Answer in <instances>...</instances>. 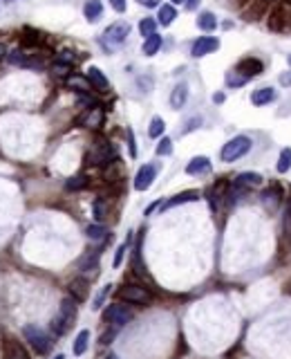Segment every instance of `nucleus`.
Returning a JSON list of instances; mask_svg holds the SVG:
<instances>
[{
    "mask_svg": "<svg viewBox=\"0 0 291 359\" xmlns=\"http://www.w3.org/2000/svg\"><path fill=\"white\" fill-rule=\"evenodd\" d=\"M76 303H79V301L72 299V296H65V299L61 301L59 314L52 321L54 335H65V332H70V328L74 326V321H76Z\"/></svg>",
    "mask_w": 291,
    "mask_h": 359,
    "instance_id": "f257e3e1",
    "label": "nucleus"
},
{
    "mask_svg": "<svg viewBox=\"0 0 291 359\" xmlns=\"http://www.w3.org/2000/svg\"><path fill=\"white\" fill-rule=\"evenodd\" d=\"M249 150H251V139H249L247 135H237V137L228 139L224 146H222L220 157H222V162L228 164V162H235V159L244 157Z\"/></svg>",
    "mask_w": 291,
    "mask_h": 359,
    "instance_id": "f03ea898",
    "label": "nucleus"
},
{
    "mask_svg": "<svg viewBox=\"0 0 291 359\" xmlns=\"http://www.w3.org/2000/svg\"><path fill=\"white\" fill-rule=\"evenodd\" d=\"M85 159H87V164H94V166H106V164H110L112 159H114V148H112L110 144L106 142V139L96 137L94 142H92V148L87 150Z\"/></svg>",
    "mask_w": 291,
    "mask_h": 359,
    "instance_id": "7ed1b4c3",
    "label": "nucleus"
},
{
    "mask_svg": "<svg viewBox=\"0 0 291 359\" xmlns=\"http://www.w3.org/2000/svg\"><path fill=\"white\" fill-rule=\"evenodd\" d=\"M25 339H27V343L34 348L38 355H47V352L52 350V341L50 339V335L43 330V328H38V326H25Z\"/></svg>",
    "mask_w": 291,
    "mask_h": 359,
    "instance_id": "20e7f679",
    "label": "nucleus"
},
{
    "mask_svg": "<svg viewBox=\"0 0 291 359\" xmlns=\"http://www.w3.org/2000/svg\"><path fill=\"white\" fill-rule=\"evenodd\" d=\"M117 296L121 301H126V303H137V305H146V303H150V299H153L148 290L141 288V285H137V283L123 285V288L117 292Z\"/></svg>",
    "mask_w": 291,
    "mask_h": 359,
    "instance_id": "39448f33",
    "label": "nucleus"
},
{
    "mask_svg": "<svg viewBox=\"0 0 291 359\" xmlns=\"http://www.w3.org/2000/svg\"><path fill=\"white\" fill-rule=\"evenodd\" d=\"M128 34H130V25L128 23H114V25H110V27L106 29V32H103L101 43L106 45L108 50H114L128 38Z\"/></svg>",
    "mask_w": 291,
    "mask_h": 359,
    "instance_id": "423d86ee",
    "label": "nucleus"
},
{
    "mask_svg": "<svg viewBox=\"0 0 291 359\" xmlns=\"http://www.w3.org/2000/svg\"><path fill=\"white\" fill-rule=\"evenodd\" d=\"M103 319L108 324H112L114 328H123L126 324L132 321V312H130L126 305H110L106 312H103Z\"/></svg>",
    "mask_w": 291,
    "mask_h": 359,
    "instance_id": "0eeeda50",
    "label": "nucleus"
},
{
    "mask_svg": "<svg viewBox=\"0 0 291 359\" xmlns=\"http://www.w3.org/2000/svg\"><path fill=\"white\" fill-rule=\"evenodd\" d=\"M157 171H159L157 164H146V166H141V169L137 171V175H134V189H137V191L150 189V184H153L155 178H157Z\"/></svg>",
    "mask_w": 291,
    "mask_h": 359,
    "instance_id": "6e6552de",
    "label": "nucleus"
},
{
    "mask_svg": "<svg viewBox=\"0 0 291 359\" xmlns=\"http://www.w3.org/2000/svg\"><path fill=\"white\" fill-rule=\"evenodd\" d=\"M217 48H220V41L213 38V36H200V38L193 43V56L195 59H202V56L211 54V52H215Z\"/></svg>",
    "mask_w": 291,
    "mask_h": 359,
    "instance_id": "1a4fd4ad",
    "label": "nucleus"
},
{
    "mask_svg": "<svg viewBox=\"0 0 291 359\" xmlns=\"http://www.w3.org/2000/svg\"><path fill=\"white\" fill-rule=\"evenodd\" d=\"M3 359H29L27 350L16 341V339H5V352Z\"/></svg>",
    "mask_w": 291,
    "mask_h": 359,
    "instance_id": "9d476101",
    "label": "nucleus"
},
{
    "mask_svg": "<svg viewBox=\"0 0 291 359\" xmlns=\"http://www.w3.org/2000/svg\"><path fill=\"white\" fill-rule=\"evenodd\" d=\"M209 171H211V159L204 157V155H197V157H193L186 164V173L188 175H202V173H209Z\"/></svg>",
    "mask_w": 291,
    "mask_h": 359,
    "instance_id": "9b49d317",
    "label": "nucleus"
},
{
    "mask_svg": "<svg viewBox=\"0 0 291 359\" xmlns=\"http://www.w3.org/2000/svg\"><path fill=\"white\" fill-rule=\"evenodd\" d=\"M70 296L76 301H85L87 294H90V285H87L85 278H72L70 281Z\"/></svg>",
    "mask_w": 291,
    "mask_h": 359,
    "instance_id": "f8f14e48",
    "label": "nucleus"
},
{
    "mask_svg": "<svg viewBox=\"0 0 291 359\" xmlns=\"http://www.w3.org/2000/svg\"><path fill=\"white\" fill-rule=\"evenodd\" d=\"M186 99H188V86L186 83H177L175 90L170 92V106H173V110H181L186 106Z\"/></svg>",
    "mask_w": 291,
    "mask_h": 359,
    "instance_id": "ddd939ff",
    "label": "nucleus"
},
{
    "mask_svg": "<svg viewBox=\"0 0 291 359\" xmlns=\"http://www.w3.org/2000/svg\"><path fill=\"white\" fill-rule=\"evenodd\" d=\"M235 186H242V189H253V186H260L262 184V175L260 173H253V171H247V173H240L233 182Z\"/></svg>",
    "mask_w": 291,
    "mask_h": 359,
    "instance_id": "4468645a",
    "label": "nucleus"
},
{
    "mask_svg": "<svg viewBox=\"0 0 291 359\" xmlns=\"http://www.w3.org/2000/svg\"><path fill=\"white\" fill-rule=\"evenodd\" d=\"M197 197H200L197 191H184V193H177V195L170 197V200H166L164 209H173V207H179V205H184V202H195Z\"/></svg>",
    "mask_w": 291,
    "mask_h": 359,
    "instance_id": "2eb2a0df",
    "label": "nucleus"
},
{
    "mask_svg": "<svg viewBox=\"0 0 291 359\" xmlns=\"http://www.w3.org/2000/svg\"><path fill=\"white\" fill-rule=\"evenodd\" d=\"M275 99V90L273 88H260V90H256L251 95V103L253 106H267V103H271Z\"/></svg>",
    "mask_w": 291,
    "mask_h": 359,
    "instance_id": "dca6fc26",
    "label": "nucleus"
},
{
    "mask_svg": "<svg viewBox=\"0 0 291 359\" xmlns=\"http://www.w3.org/2000/svg\"><path fill=\"white\" fill-rule=\"evenodd\" d=\"M96 267H99V252L96 249H90V252H85L79 258V269H83V272H94Z\"/></svg>",
    "mask_w": 291,
    "mask_h": 359,
    "instance_id": "f3484780",
    "label": "nucleus"
},
{
    "mask_svg": "<svg viewBox=\"0 0 291 359\" xmlns=\"http://www.w3.org/2000/svg\"><path fill=\"white\" fill-rule=\"evenodd\" d=\"M237 70H240L242 74H247L249 79H251V76H256V74H260V72H262V63H260L258 59H251V56H249V59L240 61Z\"/></svg>",
    "mask_w": 291,
    "mask_h": 359,
    "instance_id": "a211bd4d",
    "label": "nucleus"
},
{
    "mask_svg": "<svg viewBox=\"0 0 291 359\" xmlns=\"http://www.w3.org/2000/svg\"><path fill=\"white\" fill-rule=\"evenodd\" d=\"M83 14H85V18L90 20V23L99 20V18H101V14H103V5H101V0H87L85 7H83Z\"/></svg>",
    "mask_w": 291,
    "mask_h": 359,
    "instance_id": "6ab92c4d",
    "label": "nucleus"
},
{
    "mask_svg": "<svg viewBox=\"0 0 291 359\" xmlns=\"http://www.w3.org/2000/svg\"><path fill=\"white\" fill-rule=\"evenodd\" d=\"M87 81H90L94 88H99V90H108V86H110L108 79H106V74H103V72L99 70V67H94V65L87 70Z\"/></svg>",
    "mask_w": 291,
    "mask_h": 359,
    "instance_id": "aec40b11",
    "label": "nucleus"
},
{
    "mask_svg": "<svg viewBox=\"0 0 291 359\" xmlns=\"http://www.w3.org/2000/svg\"><path fill=\"white\" fill-rule=\"evenodd\" d=\"M280 197H282L280 189H278V186H271V189H267L262 193V205L267 207V209H275V207L280 205Z\"/></svg>",
    "mask_w": 291,
    "mask_h": 359,
    "instance_id": "412c9836",
    "label": "nucleus"
},
{
    "mask_svg": "<svg viewBox=\"0 0 291 359\" xmlns=\"http://www.w3.org/2000/svg\"><path fill=\"white\" fill-rule=\"evenodd\" d=\"M157 18H159V25L168 27V25L177 18V9H175V5H162V7H159V16Z\"/></svg>",
    "mask_w": 291,
    "mask_h": 359,
    "instance_id": "4be33fe9",
    "label": "nucleus"
},
{
    "mask_svg": "<svg viewBox=\"0 0 291 359\" xmlns=\"http://www.w3.org/2000/svg\"><path fill=\"white\" fill-rule=\"evenodd\" d=\"M143 54L146 56H155L159 50H162V36L159 34H153V36H148V38L143 41Z\"/></svg>",
    "mask_w": 291,
    "mask_h": 359,
    "instance_id": "5701e85b",
    "label": "nucleus"
},
{
    "mask_svg": "<svg viewBox=\"0 0 291 359\" xmlns=\"http://www.w3.org/2000/svg\"><path fill=\"white\" fill-rule=\"evenodd\" d=\"M197 27L204 29V32H213L217 27V18L213 12H202L200 18H197Z\"/></svg>",
    "mask_w": 291,
    "mask_h": 359,
    "instance_id": "b1692460",
    "label": "nucleus"
},
{
    "mask_svg": "<svg viewBox=\"0 0 291 359\" xmlns=\"http://www.w3.org/2000/svg\"><path fill=\"white\" fill-rule=\"evenodd\" d=\"M226 86L228 88H240L244 86V83H249V76L247 74H242L240 70H231V72H226Z\"/></svg>",
    "mask_w": 291,
    "mask_h": 359,
    "instance_id": "393cba45",
    "label": "nucleus"
},
{
    "mask_svg": "<svg viewBox=\"0 0 291 359\" xmlns=\"http://www.w3.org/2000/svg\"><path fill=\"white\" fill-rule=\"evenodd\" d=\"M87 343H90V330H81L79 337L74 339V355L76 357L87 350Z\"/></svg>",
    "mask_w": 291,
    "mask_h": 359,
    "instance_id": "a878e982",
    "label": "nucleus"
},
{
    "mask_svg": "<svg viewBox=\"0 0 291 359\" xmlns=\"http://www.w3.org/2000/svg\"><path fill=\"white\" fill-rule=\"evenodd\" d=\"M103 122V112L99 110V108H90V112L85 114V119H83V124H85L87 128H99Z\"/></svg>",
    "mask_w": 291,
    "mask_h": 359,
    "instance_id": "bb28decb",
    "label": "nucleus"
},
{
    "mask_svg": "<svg viewBox=\"0 0 291 359\" xmlns=\"http://www.w3.org/2000/svg\"><path fill=\"white\" fill-rule=\"evenodd\" d=\"M289 169H291V148H282L280 150L278 164H275V171H278V173H287Z\"/></svg>",
    "mask_w": 291,
    "mask_h": 359,
    "instance_id": "cd10ccee",
    "label": "nucleus"
},
{
    "mask_svg": "<svg viewBox=\"0 0 291 359\" xmlns=\"http://www.w3.org/2000/svg\"><path fill=\"white\" fill-rule=\"evenodd\" d=\"M85 236L90 238V241H103V238L108 236V229L103 225H87L85 227Z\"/></svg>",
    "mask_w": 291,
    "mask_h": 359,
    "instance_id": "c85d7f7f",
    "label": "nucleus"
},
{
    "mask_svg": "<svg viewBox=\"0 0 291 359\" xmlns=\"http://www.w3.org/2000/svg\"><path fill=\"white\" fill-rule=\"evenodd\" d=\"M67 86L70 88H76L79 92H90L92 83L85 79V76H67Z\"/></svg>",
    "mask_w": 291,
    "mask_h": 359,
    "instance_id": "c756f323",
    "label": "nucleus"
},
{
    "mask_svg": "<svg viewBox=\"0 0 291 359\" xmlns=\"http://www.w3.org/2000/svg\"><path fill=\"white\" fill-rule=\"evenodd\" d=\"M166 131V126H164V119L162 117H153L150 119V126H148V135L153 139H157V137H162Z\"/></svg>",
    "mask_w": 291,
    "mask_h": 359,
    "instance_id": "7c9ffc66",
    "label": "nucleus"
},
{
    "mask_svg": "<svg viewBox=\"0 0 291 359\" xmlns=\"http://www.w3.org/2000/svg\"><path fill=\"white\" fill-rule=\"evenodd\" d=\"M139 32H141V36H153V34H157V20L155 18H143L141 23H139Z\"/></svg>",
    "mask_w": 291,
    "mask_h": 359,
    "instance_id": "2f4dec72",
    "label": "nucleus"
},
{
    "mask_svg": "<svg viewBox=\"0 0 291 359\" xmlns=\"http://www.w3.org/2000/svg\"><path fill=\"white\" fill-rule=\"evenodd\" d=\"M87 186V178L85 175H74V178H70L65 182V189L67 191H79V189H85Z\"/></svg>",
    "mask_w": 291,
    "mask_h": 359,
    "instance_id": "473e14b6",
    "label": "nucleus"
},
{
    "mask_svg": "<svg viewBox=\"0 0 291 359\" xmlns=\"http://www.w3.org/2000/svg\"><path fill=\"white\" fill-rule=\"evenodd\" d=\"M170 153H173V139L162 137V139H159V144H157V155H159V157H166V155H170Z\"/></svg>",
    "mask_w": 291,
    "mask_h": 359,
    "instance_id": "72a5a7b5",
    "label": "nucleus"
},
{
    "mask_svg": "<svg viewBox=\"0 0 291 359\" xmlns=\"http://www.w3.org/2000/svg\"><path fill=\"white\" fill-rule=\"evenodd\" d=\"M7 61H9L12 65H27V56H25L20 50L9 52V54H7Z\"/></svg>",
    "mask_w": 291,
    "mask_h": 359,
    "instance_id": "f704fd0d",
    "label": "nucleus"
},
{
    "mask_svg": "<svg viewBox=\"0 0 291 359\" xmlns=\"http://www.w3.org/2000/svg\"><path fill=\"white\" fill-rule=\"evenodd\" d=\"M76 103H79V106H90V108H96V101H94V99H92L90 95H87V92H81V95L76 97Z\"/></svg>",
    "mask_w": 291,
    "mask_h": 359,
    "instance_id": "c9c22d12",
    "label": "nucleus"
},
{
    "mask_svg": "<svg viewBox=\"0 0 291 359\" xmlns=\"http://www.w3.org/2000/svg\"><path fill=\"white\" fill-rule=\"evenodd\" d=\"M106 202H103V200H96L94 202V218H96V220H103V218H106Z\"/></svg>",
    "mask_w": 291,
    "mask_h": 359,
    "instance_id": "e433bc0d",
    "label": "nucleus"
},
{
    "mask_svg": "<svg viewBox=\"0 0 291 359\" xmlns=\"http://www.w3.org/2000/svg\"><path fill=\"white\" fill-rule=\"evenodd\" d=\"M110 288H112V285H106V288H103L101 292H99V296L94 299V305H92L94 310H99V308L103 305V301H106V296H108V292H110Z\"/></svg>",
    "mask_w": 291,
    "mask_h": 359,
    "instance_id": "4c0bfd02",
    "label": "nucleus"
},
{
    "mask_svg": "<svg viewBox=\"0 0 291 359\" xmlns=\"http://www.w3.org/2000/svg\"><path fill=\"white\" fill-rule=\"evenodd\" d=\"M200 124H202L200 117L188 119V122H186V126H184V133H190V131H195V128H200Z\"/></svg>",
    "mask_w": 291,
    "mask_h": 359,
    "instance_id": "58836bf2",
    "label": "nucleus"
},
{
    "mask_svg": "<svg viewBox=\"0 0 291 359\" xmlns=\"http://www.w3.org/2000/svg\"><path fill=\"white\" fill-rule=\"evenodd\" d=\"M52 70L56 72V74H67L70 72V63H63V61H59V63H54V67Z\"/></svg>",
    "mask_w": 291,
    "mask_h": 359,
    "instance_id": "ea45409f",
    "label": "nucleus"
},
{
    "mask_svg": "<svg viewBox=\"0 0 291 359\" xmlns=\"http://www.w3.org/2000/svg\"><path fill=\"white\" fill-rule=\"evenodd\" d=\"M123 254H126V245H121V247L117 249V254H114V261H112L114 267H119V265H121V261H123Z\"/></svg>",
    "mask_w": 291,
    "mask_h": 359,
    "instance_id": "a19ab883",
    "label": "nucleus"
},
{
    "mask_svg": "<svg viewBox=\"0 0 291 359\" xmlns=\"http://www.w3.org/2000/svg\"><path fill=\"white\" fill-rule=\"evenodd\" d=\"M110 5H112L114 12H119V14L126 12V0H110Z\"/></svg>",
    "mask_w": 291,
    "mask_h": 359,
    "instance_id": "79ce46f5",
    "label": "nucleus"
},
{
    "mask_svg": "<svg viewBox=\"0 0 291 359\" xmlns=\"http://www.w3.org/2000/svg\"><path fill=\"white\" fill-rule=\"evenodd\" d=\"M128 146H130V155H132V157H137V146H134V135H132V131H128Z\"/></svg>",
    "mask_w": 291,
    "mask_h": 359,
    "instance_id": "37998d69",
    "label": "nucleus"
},
{
    "mask_svg": "<svg viewBox=\"0 0 291 359\" xmlns=\"http://www.w3.org/2000/svg\"><path fill=\"white\" fill-rule=\"evenodd\" d=\"M114 335H117V328L112 326V330H108L106 335H101V343H110L114 339Z\"/></svg>",
    "mask_w": 291,
    "mask_h": 359,
    "instance_id": "c03bdc74",
    "label": "nucleus"
},
{
    "mask_svg": "<svg viewBox=\"0 0 291 359\" xmlns=\"http://www.w3.org/2000/svg\"><path fill=\"white\" fill-rule=\"evenodd\" d=\"M280 86L291 88V72H282V74H280Z\"/></svg>",
    "mask_w": 291,
    "mask_h": 359,
    "instance_id": "a18cd8bd",
    "label": "nucleus"
},
{
    "mask_svg": "<svg viewBox=\"0 0 291 359\" xmlns=\"http://www.w3.org/2000/svg\"><path fill=\"white\" fill-rule=\"evenodd\" d=\"M200 3H202V0H184V5H186V9H188V12H193V9L200 7Z\"/></svg>",
    "mask_w": 291,
    "mask_h": 359,
    "instance_id": "49530a36",
    "label": "nucleus"
},
{
    "mask_svg": "<svg viewBox=\"0 0 291 359\" xmlns=\"http://www.w3.org/2000/svg\"><path fill=\"white\" fill-rule=\"evenodd\" d=\"M139 5H143V7H148V9H153V7H157L159 5V0H137Z\"/></svg>",
    "mask_w": 291,
    "mask_h": 359,
    "instance_id": "de8ad7c7",
    "label": "nucleus"
},
{
    "mask_svg": "<svg viewBox=\"0 0 291 359\" xmlns=\"http://www.w3.org/2000/svg\"><path fill=\"white\" fill-rule=\"evenodd\" d=\"M157 207H159V202H153V205H150L148 209H146V216H150V213H153L155 209H157Z\"/></svg>",
    "mask_w": 291,
    "mask_h": 359,
    "instance_id": "09e8293b",
    "label": "nucleus"
},
{
    "mask_svg": "<svg viewBox=\"0 0 291 359\" xmlns=\"http://www.w3.org/2000/svg\"><path fill=\"white\" fill-rule=\"evenodd\" d=\"M213 101H215V103H222V101H224V95H222V92H217V95L213 97Z\"/></svg>",
    "mask_w": 291,
    "mask_h": 359,
    "instance_id": "8fccbe9b",
    "label": "nucleus"
},
{
    "mask_svg": "<svg viewBox=\"0 0 291 359\" xmlns=\"http://www.w3.org/2000/svg\"><path fill=\"white\" fill-rule=\"evenodd\" d=\"M3 56H7V48H5V45L0 43V59H3Z\"/></svg>",
    "mask_w": 291,
    "mask_h": 359,
    "instance_id": "3c124183",
    "label": "nucleus"
},
{
    "mask_svg": "<svg viewBox=\"0 0 291 359\" xmlns=\"http://www.w3.org/2000/svg\"><path fill=\"white\" fill-rule=\"evenodd\" d=\"M287 213L291 216V195H289V202H287Z\"/></svg>",
    "mask_w": 291,
    "mask_h": 359,
    "instance_id": "603ef678",
    "label": "nucleus"
},
{
    "mask_svg": "<svg viewBox=\"0 0 291 359\" xmlns=\"http://www.w3.org/2000/svg\"><path fill=\"white\" fill-rule=\"evenodd\" d=\"M106 359H119V355H114V352H110V355H106Z\"/></svg>",
    "mask_w": 291,
    "mask_h": 359,
    "instance_id": "864d4df0",
    "label": "nucleus"
},
{
    "mask_svg": "<svg viewBox=\"0 0 291 359\" xmlns=\"http://www.w3.org/2000/svg\"><path fill=\"white\" fill-rule=\"evenodd\" d=\"M170 3H173V5H179V3H184V0H170Z\"/></svg>",
    "mask_w": 291,
    "mask_h": 359,
    "instance_id": "5fc2aeb1",
    "label": "nucleus"
},
{
    "mask_svg": "<svg viewBox=\"0 0 291 359\" xmlns=\"http://www.w3.org/2000/svg\"><path fill=\"white\" fill-rule=\"evenodd\" d=\"M287 292L291 294V281H289V283H287Z\"/></svg>",
    "mask_w": 291,
    "mask_h": 359,
    "instance_id": "6e6d98bb",
    "label": "nucleus"
},
{
    "mask_svg": "<svg viewBox=\"0 0 291 359\" xmlns=\"http://www.w3.org/2000/svg\"><path fill=\"white\" fill-rule=\"evenodd\" d=\"M54 359H65V357H63V355H56V357H54Z\"/></svg>",
    "mask_w": 291,
    "mask_h": 359,
    "instance_id": "4d7b16f0",
    "label": "nucleus"
},
{
    "mask_svg": "<svg viewBox=\"0 0 291 359\" xmlns=\"http://www.w3.org/2000/svg\"><path fill=\"white\" fill-rule=\"evenodd\" d=\"M287 61H289V67H291V54H289V59H287Z\"/></svg>",
    "mask_w": 291,
    "mask_h": 359,
    "instance_id": "13d9d810",
    "label": "nucleus"
},
{
    "mask_svg": "<svg viewBox=\"0 0 291 359\" xmlns=\"http://www.w3.org/2000/svg\"><path fill=\"white\" fill-rule=\"evenodd\" d=\"M5 3H14V0H5Z\"/></svg>",
    "mask_w": 291,
    "mask_h": 359,
    "instance_id": "bf43d9fd",
    "label": "nucleus"
},
{
    "mask_svg": "<svg viewBox=\"0 0 291 359\" xmlns=\"http://www.w3.org/2000/svg\"><path fill=\"white\" fill-rule=\"evenodd\" d=\"M287 5H291V0H287Z\"/></svg>",
    "mask_w": 291,
    "mask_h": 359,
    "instance_id": "052dcab7",
    "label": "nucleus"
},
{
    "mask_svg": "<svg viewBox=\"0 0 291 359\" xmlns=\"http://www.w3.org/2000/svg\"><path fill=\"white\" fill-rule=\"evenodd\" d=\"M264 3H269V0H264Z\"/></svg>",
    "mask_w": 291,
    "mask_h": 359,
    "instance_id": "680f3d73",
    "label": "nucleus"
}]
</instances>
